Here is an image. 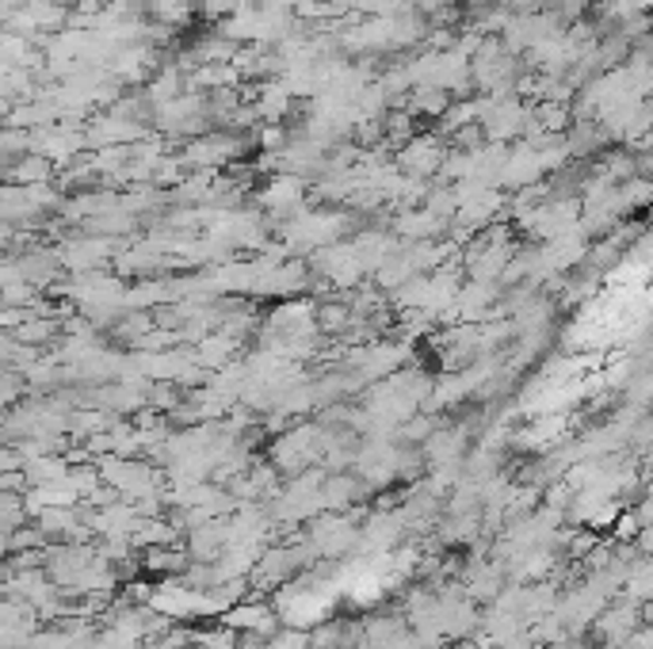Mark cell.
Returning <instances> with one entry per match:
<instances>
[{"label": "cell", "mask_w": 653, "mask_h": 649, "mask_svg": "<svg viewBox=\"0 0 653 649\" xmlns=\"http://www.w3.org/2000/svg\"><path fill=\"white\" fill-rule=\"evenodd\" d=\"M447 154L451 146L440 135H425V138H409L406 146L398 149V168L413 180H428L432 173H444Z\"/></svg>", "instance_id": "1"}, {"label": "cell", "mask_w": 653, "mask_h": 649, "mask_svg": "<svg viewBox=\"0 0 653 649\" xmlns=\"http://www.w3.org/2000/svg\"><path fill=\"white\" fill-rule=\"evenodd\" d=\"M226 619H230V627H245L248 635H272L275 608H267V603H245V608L230 611Z\"/></svg>", "instance_id": "2"}, {"label": "cell", "mask_w": 653, "mask_h": 649, "mask_svg": "<svg viewBox=\"0 0 653 649\" xmlns=\"http://www.w3.org/2000/svg\"><path fill=\"white\" fill-rule=\"evenodd\" d=\"M352 539H355V531L348 520H325L314 531V550H321V554H340V550L352 547Z\"/></svg>", "instance_id": "3"}, {"label": "cell", "mask_w": 653, "mask_h": 649, "mask_svg": "<svg viewBox=\"0 0 653 649\" xmlns=\"http://www.w3.org/2000/svg\"><path fill=\"white\" fill-rule=\"evenodd\" d=\"M639 550H646V554L653 558V523H646V528H642V535H639Z\"/></svg>", "instance_id": "4"}, {"label": "cell", "mask_w": 653, "mask_h": 649, "mask_svg": "<svg viewBox=\"0 0 653 649\" xmlns=\"http://www.w3.org/2000/svg\"><path fill=\"white\" fill-rule=\"evenodd\" d=\"M547 4H550V8H566L569 0H547Z\"/></svg>", "instance_id": "5"}]
</instances>
